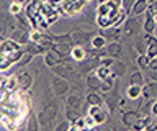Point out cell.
Instances as JSON below:
<instances>
[{
    "instance_id": "d590c367",
    "label": "cell",
    "mask_w": 157,
    "mask_h": 131,
    "mask_svg": "<svg viewBox=\"0 0 157 131\" xmlns=\"http://www.w3.org/2000/svg\"><path fill=\"white\" fill-rule=\"evenodd\" d=\"M85 121H87V128H88V129H90V128H97V126H98V125H97V121L93 120L88 113H87V116H85Z\"/></svg>"
},
{
    "instance_id": "ba28073f",
    "label": "cell",
    "mask_w": 157,
    "mask_h": 131,
    "mask_svg": "<svg viewBox=\"0 0 157 131\" xmlns=\"http://www.w3.org/2000/svg\"><path fill=\"white\" fill-rule=\"evenodd\" d=\"M71 36H72V40L75 44H87V43H90L92 41V33L90 31H85V30H82V28H78V30H74L71 33Z\"/></svg>"
},
{
    "instance_id": "ffe728a7",
    "label": "cell",
    "mask_w": 157,
    "mask_h": 131,
    "mask_svg": "<svg viewBox=\"0 0 157 131\" xmlns=\"http://www.w3.org/2000/svg\"><path fill=\"white\" fill-rule=\"evenodd\" d=\"M147 41H149V48H147V56L151 57V59H154V57H157V38L154 35H147Z\"/></svg>"
},
{
    "instance_id": "277c9868",
    "label": "cell",
    "mask_w": 157,
    "mask_h": 131,
    "mask_svg": "<svg viewBox=\"0 0 157 131\" xmlns=\"http://www.w3.org/2000/svg\"><path fill=\"white\" fill-rule=\"evenodd\" d=\"M23 44H20L17 43L15 40H7V38H3L2 40V44H0V56H10V54H15L17 51L21 49Z\"/></svg>"
},
{
    "instance_id": "2e32d148",
    "label": "cell",
    "mask_w": 157,
    "mask_h": 131,
    "mask_svg": "<svg viewBox=\"0 0 157 131\" xmlns=\"http://www.w3.org/2000/svg\"><path fill=\"white\" fill-rule=\"evenodd\" d=\"M18 79H20V90H29L33 85V75L29 74V72H21V74H18Z\"/></svg>"
},
{
    "instance_id": "484cf974",
    "label": "cell",
    "mask_w": 157,
    "mask_h": 131,
    "mask_svg": "<svg viewBox=\"0 0 157 131\" xmlns=\"http://www.w3.org/2000/svg\"><path fill=\"white\" fill-rule=\"evenodd\" d=\"M67 106H72V108H77V110H82V98L75 94L69 95L67 97Z\"/></svg>"
},
{
    "instance_id": "44dd1931",
    "label": "cell",
    "mask_w": 157,
    "mask_h": 131,
    "mask_svg": "<svg viewBox=\"0 0 157 131\" xmlns=\"http://www.w3.org/2000/svg\"><path fill=\"white\" fill-rule=\"evenodd\" d=\"M95 74H97L98 77H100L101 80H106V79H110L111 75H115V74H113V69H111V67H108V66H101V64L95 69Z\"/></svg>"
},
{
    "instance_id": "30bf717a",
    "label": "cell",
    "mask_w": 157,
    "mask_h": 131,
    "mask_svg": "<svg viewBox=\"0 0 157 131\" xmlns=\"http://www.w3.org/2000/svg\"><path fill=\"white\" fill-rule=\"evenodd\" d=\"M87 57H88V52H87V49L82 44H75L72 48V51H71V59L72 61L82 62V61H85Z\"/></svg>"
},
{
    "instance_id": "ac0fdd59",
    "label": "cell",
    "mask_w": 157,
    "mask_h": 131,
    "mask_svg": "<svg viewBox=\"0 0 157 131\" xmlns=\"http://www.w3.org/2000/svg\"><path fill=\"white\" fill-rule=\"evenodd\" d=\"M126 97L131 100H139L142 98V85L129 84V87L126 89Z\"/></svg>"
},
{
    "instance_id": "7402d4cb",
    "label": "cell",
    "mask_w": 157,
    "mask_h": 131,
    "mask_svg": "<svg viewBox=\"0 0 157 131\" xmlns=\"http://www.w3.org/2000/svg\"><path fill=\"white\" fill-rule=\"evenodd\" d=\"M111 69H113V74H115L116 77H124L126 75V64L124 62H121V61H118L111 66Z\"/></svg>"
},
{
    "instance_id": "9c48e42d",
    "label": "cell",
    "mask_w": 157,
    "mask_h": 131,
    "mask_svg": "<svg viewBox=\"0 0 157 131\" xmlns=\"http://www.w3.org/2000/svg\"><path fill=\"white\" fill-rule=\"evenodd\" d=\"M121 120H123V125L128 126V128H132L137 121L141 120V115L139 111L136 110H131V111H123L121 113Z\"/></svg>"
},
{
    "instance_id": "8fae6325",
    "label": "cell",
    "mask_w": 157,
    "mask_h": 131,
    "mask_svg": "<svg viewBox=\"0 0 157 131\" xmlns=\"http://www.w3.org/2000/svg\"><path fill=\"white\" fill-rule=\"evenodd\" d=\"M85 100H87V105H103L105 103L103 94L101 92H97V90H88Z\"/></svg>"
},
{
    "instance_id": "83f0119b",
    "label": "cell",
    "mask_w": 157,
    "mask_h": 131,
    "mask_svg": "<svg viewBox=\"0 0 157 131\" xmlns=\"http://www.w3.org/2000/svg\"><path fill=\"white\" fill-rule=\"evenodd\" d=\"M129 84H136V85H146V79L142 75V72L136 71L129 75Z\"/></svg>"
},
{
    "instance_id": "d6a6232c",
    "label": "cell",
    "mask_w": 157,
    "mask_h": 131,
    "mask_svg": "<svg viewBox=\"0 0 157 131\" xmlns=\"http://www.w3.org/2000/svg\"><path fill=\"white\" fill-rule=\"evenodd\" d=\"M69 129H71V121H69L67 118L64 121H61V123L54 128V131H69Z\"/></svg>"
},
{
    "instance_id": "3957f363",
    "label": "cell",
    "mask_w": 157,
    "mask_h": 131,
    "mask_svg": "<svg viewBox=\"0 0 157 131\" xmlns=\"http://www.w3.org/2000/svg\"><path fill=\"white\" fill-rule=\"evenodd\" d=\"M88 115L97 121V125L100 126L108 120V111H105L103 105H88Z\"/></svg>"
},
{
    "instance_id": "cb8c5ba5",
    "label": "cell",
    "mask_w": 157,
    "mask_h": 131,
    "mask_svg": "<svg viewBox=\"0 0 157 131\" xmlns=\"http://www.w3.org/2000/svg\"><path fill=\"white\" fill-rule=\"evenodd\" d=\"M147 48H149V41H147V36L144 33V38H139L136 41V49L139 54H147Z\"/></svg>"
},
{
    "instance_id": "ab89813d",
    "label": "cell",
    "mask_w": 157,
    "mask_h": 131,
    "mask_svg": "<svg viewBox=\"0 0 157 131\" xmlns=\"http://www.w3.org/2000/svg\"><path fill=\"white\" fill-rule=\"evenodd\" d=\"M149 2H151V3H152V2H157V0H149Z\"/></svg>"
},
{
    "instance_id": "9a60e30c",
    "label": "cell",
    "mask_w": 157,
    "mask_h": 131,
    "mask_svg": "<svg viewBox=\"0 0 157 131\" xmlns=\"http://www.w3.org/2000/svg\"><path fill=\"white\" fill-rule=\"evenodd\" d=\"M121 28L120 26H110V28H103L101 35L106 38L108 41H118L120 40V35H121Z\"/></svg>"
},
{
    "instance_id": "8992f818",
    "label": "cell",
    "mask_w": 157,
    "mask_h": 131,
    "mask_svg": "<svg viewBox=\"0 0 157 131\" xmlns=\"http://www.w3.org/2000/svg\"><path fill=\"white\" fill-rule=\"evenodd\" d=\"M141 25H144V23L141 21V15L139 17H129V18H126L123 31L128 33V35H136V33L142 28Z\"/></svg>"
},
{
    "instance_id": "7c38bea8",
    "label": "cell",
    "mask_w": 157,
    "mask_h": 131,
    "mask_svg": "<svg viewBox=\"0 0 157 131\" xmlns=\"http://www.w3.org/2000/svg\"><path fill=\"white\" fill-rule=\"evenodd\" d=\"M149 0H136L134 2V7H132V10L129 15L131 17H139V15H144L147 12V8H149Z\"/></svg>"
},
{
    "instance_id": "d6986e66",
    "label": "cell",
    "mask_w": 157,
    "mask_h": 131,
    "mask_svg": "<svg viewBox=\"0 0 157 131\" xmlns=\"http://www.w3.org/2000/svg\"><path fill=\"white\" fill-rule=\"evenodd\" d=\"M26 51L28 52H31V54H44V52L48 51V48L41 44V43H34V41H29L28 44H26Z\"/></svg>"
},
{
    "instance_id": "7a4b0ae2",
    "label": "cell",
    "mask_w": 157,
    "mask_h": 131,
    "mask_svg": "<svg viewBox=\"0 0 157 131\" xmlns=\"http://www.w3.org/2000/svg\"><path fill=\"white\" fill-rule=\"evenodd\" d=\"M52 69V72L56 75H61V77H64V79H72V80H75L77 79V72L74 71V67L71 66V62H59V64H56V66H52L51 67Z\"/></svg>"
},
{
    "instance_id": "4316f807",
    "label": "cell",
    "mask_w": 157,
    "mask_h": 131,
    "mask_svg": "<svg viewBox=\"0 0 157 131\" xmlns=\"http://www.w3.org/2000/svg\"><path fill=\"white\" fill-rule=\"evenodd\" d=\"M90 44H92V48H105V46L108 44V40L100 33V35H97V36L92 38Z\"/></svg>"
},
{
    "instance_id": "5bb4252c",
    "label": "cell",
    "mask_w": 157,
    "mask_h": 131,
    "mask_svg": "<svg viewBox=\"0 0 157 131\" xmlns=\"http://www.w3.org/2000/svg\"><path fill=\"white\" fill-rule=\"evenodd\" d=\"M106 51H108V56L115 57V59H120L121 54H123V46H121V43H118V41H110L106 44Z\"/></svg>"
},
{
    "instance_id": "f546056e",
    "label": "cell",
    "mask_w": 157,
    "mask_h": 131,
    "mask_svg": "<svg viewBox=\"0 0 157 131\" xmlns=\"http://www.w3.org/2000/svg\"><path fill=\"white\" fill-rule=\"evenodd\" d=\"M23 3H18V2H12L10 3V8H8V12L12 13V15H15V17H18L20 13H23Z\"/></svg>"
},
{
    "instance_id": "f35d334b",
    "label": "cell",
    "mask_w": 157,
    "mask_h": 131,
    "mask_svg": "<svg viewBox=\"0 0 157 131\" xmlns=\"http://www.w3.org/2000/svg\"><path fill=\"white\" fill-rule=\"evenodd\" d=\"M12 2H18V3H23V5H26V0H12Z\"/></svg>"
},
{
    "instance_id": "f1b7e54d",
    "label": "cell",
    "mask_w": 157,
    "mask_h": 131,
    "mask_svg": "<svg viewBox=\"0 0 157 131\" xmlns=\"http://www.w3.org/2000/svg\"><path fill=\"white\" fill-rule=\"evenodd\" d=\"M118 100H120V97H118L116 94H111L110 97H105V103L108 105V108H110V111H115L118 106Z\"/></svg>"
},
{
    "instance_id": "4fadbf2b",
    "label": "cell",
    "mask_w": 157,
    "mask_h": 131,
    "mask_svg": "<svg viewBox=\"0 0 157 131\" xmlns=\"http://www.w3.org/2000/svg\"><path fill=\"white\" fill-rule=\"evenodd\" d=\"M10 38L15 40L17 43H20V44H28V43L31 41V40H29V33H26L23 28H20V30H12Z\"/></svg>"
},
{
    "instance_id": "e0dca14e",
    "label": "cell",
    "mask_w": 157,
    "mask_h": 131,
    "mask_svg": "<svg viewBox=\"0 0 157 131\" xmlns=\"http://www.w3.org/2000/svg\"><path fill=\"white\" fill-rule=\"evenodd\" d=\"M101 82H103V80H101L97 74H88L87 79H85V84H87V87H88V90H97V92H100Z\"/></svg>"
},
{
    "instance_id": "74e56055",
    "label": "cell",
    "mask_w": 157,
    "mask_h": 131,
    "mask_svg": "<svg viewBox=\"0 0 157 131\" xmlns=\"http://www.w3.org/2000/svg\"><path fill=\"white\" fill-rule=\"evenodd\" d=\"M151 115L152 116H157V100L152 103V111H151Z\"/></svg>"
},
{
    "instance_id": "d4e9b609",
    "label": "cell",
    "mask_w": 157,
    "mask_h": 131,
    "mask_svg": "<svg viewBox=\"0 0 157 131\" xmlns=\"http://www.w3.org/2000/svg\"><path fill=\"white\" fill-rule=\"evenodd\" d=\"M66 118H67L69 121H71V123H74V121H77L78 118H82L80 110L72 108V106H67V108H66Z\"/></svg>"
},
{
    "instance_id": "e575fe53",
    "label": "cell",
    "mask_w": 157,
    "mask_h": 131,
    "mask_svg": "<svg viewBox=\"0 0 157 131\" xmlns=\"http://www.w3.org/2000/svg\"><path fill=\"white\" fill-rule=\"evenodd\" d=\"M152 97V92H151V89H149V85H142V98L144 100H149Z\"/></svg>"
},
{
    "instance_id": "8d00e7d4",
    "label": "cell",
    "mask_w": 157,
    "mask_h": 131,
    "mask_svg": "<svg viewBox=\"0 0 157 131\" xmlns=\"http://www.w3.org/2000/svg\"><path fill=\"white\" fill-rule=\"evenodd\" d=\"M147 85H149V89L152 92V97H157V80H151V82H147Z\"/></svg>"
},
{
    "instance_id": "52a82bcc",
    "label": "cell",
    "mask_w": 157,
    "mask_h": 131,
    "mask_svg": "<svg viewBox=\"0 0 157 131\" xmlns=\"http://www.w3.org/2000/svg\"><path fill=\"white\" fill-rule=\"evenodd\" d=\"M142 30H144V33H147V35H154V33L157 31L155 15L149 10L144 13V25H142Z\"/></svg>"
},
{
    "instance_id": "603a6c76",
    "label": "cell",
    "mask_w": 157,
    "mask_h": 131,
    "mask_svg": "<svg viewBox=\"0 0 157 131\" xmlns=\"http://www.w3.org/2000/svg\"><path fill=\"white\" fill-rule=\"evenodd\" d=\"M41 128V125H39V120H38V115H34L31 110H29V123L26 125V129L28 131H38Z\"/></svg>"
},
{
    "instance_id": "4dcf8cb0",
    "label": "cell",
    "mask_w": 157,
    "mask_h": 131,
    "mask_svg": "<svg viewBox=\"0 0 157 131\" xmlns=\"http://www.w3.org/2000/svg\"><path fill=\"white\" fill-rule=\"evenodd\" d=\"M149 62H151V57L147 54H139V57H137V66L141 69H149Z\"/></svg>"
},
{
    "instance_id": "1f68e13d",
    "label": "cell",
    "mask_w": 157,
    "mask_h": 131,
    "mask_svg": "<svg viewBox=\"0 0 157 131\" xmlns=\"http://www.w3.org/2000/svg\"><path fill=\"white\" fill-rule=\"evenodd\" d=\"M134 2H136V0H123V2H121V8L128 13V15L131 13L132 7H134Z\"/></svg>"
},
{
    "instance_id": "5b68a950",
    "label": "cell",
    "mask_w": 157,
    "mask_h": 131,
    "mask_svg": "<svg viewBox=\"0 0 157 131\" xmlns=\"http://www.w3.org/2000/svg\"><path fill=\"white\" fill-rule=\"evenodd\" d=\"M52 89H54V92H56V95L64 97L69 92V89H71L69 79H64V77H61V75H56L52 79Z\"/></svg>"
},
{
    "instance_id": "6da1fadb",
    "label": "cell",
    "mask_w": 157,
    "mask_h": 131,
    "mask_svg": "<svg viewBox=\"0 0 157 131\" xmlns=\"http://www.w3.org/2000/svg\"><path fill=\"white\" fill-rule=\"evenodd\" d=\"M56 115H57V103L54 100L48 102V103L44 105L43 108L39 110V113H38V120H39L41 128H49V125L54 121Z\"/></svg>"
},
{
    "instance_id": "836d02e7",
    "label": "cell",
    "mask_w": 157,
    "mask_h": 131,
    "mask_svg": "<svg viewBox=\"0 0 157 131\" xmlns=\"http://www.w3.org/2000/svg\"><path fill=\"white\" fill-rule=\"evenodd\" d=\"M115 62H116V59H115V57H111V56H105V57H101V59H100V64L101 66H108V67H111Z\"/></svg>"
}]
</instances>
